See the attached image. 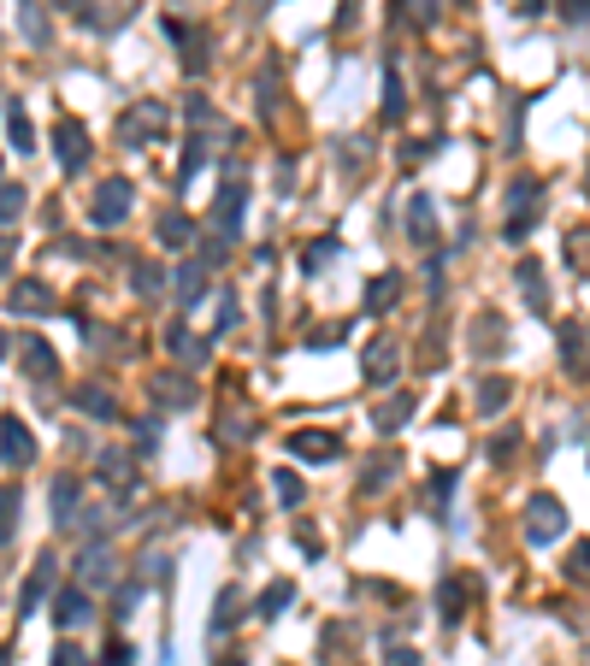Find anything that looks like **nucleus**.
Returning <instances> with one entry per match:
<instances>
[{"label":"nucleus","instance_id":"obj_1","mask_svg":"<svg viewBox=\"0 0 590 666\" xmlns=\"http://www.w3.org/2000/svg\"><path fill=\"white\" fill-rule=\"evenodd\" d=\"M166 130H171V107H166V100H131V107L119 112V142H124V148H136V154L154 148Z\"/></svg>","mask_w":590,"mask_h":666},{"label":"nucleus","instance_id":"obj_2","mask_svg":"<svg viewBox=\"0 0 590 666\" xmlns=\"http://www.w3.org/2000/svg\"><path fill=\"white\" fill-rule=\"evenodd\" d=\"M242 207H249V183H242V166H225L219 201H213V225H219V242L242 237Z\"/></svg>","mask_w":590,"mask_h":666},{"label":"nucleus","instance_id":"obj_3","mask_svg":"<svg viewBox=\"0 0 590 666\" xmlns=\"http://www.w3.org/2000/svg\"><path fill=\"white\" fill-rule=\"evenodd\" d=\"M538 213H543V183L538 178H514V190H508V225H502V237H508V242L531 237Z\"/></svg>","mask_w":590,"mask_h":666},{"label":"nucleus","instance_id":"obj_4","mask_svg":"<svg viewBox=\"0 0 590 666\" xmlns=\"http://www.w3.org/2000/svg\"><path fill=\"white\" fill-rule=\"evenodd\" d=\"M131 183H124V178H107V183H100V190H95V201H89V225L95 230H112V225H124V219H131Z\"/></svg>","mask_w":590,"mask_h":666},{"label":"nucleus","instance_id":"obj_5","mask_svg":"<svg viewBox=\"0 0 590 666\" xmlns=\"http://www.w3.org/2000/svg\"><path fill=\"white\" fill-rule=\"evenodd\" d=\"M561 531H567V508H561L555 496H538L526 508V543L531 548H550V543H561Z\"/></svg>","mask_w":590,"mask_h":666},{"label":"nucleus","instance_id":"obj_6","mask_svg":"<svg viewBox=\"0 0 590 666\" xmlns=\"http://www.w3.org/2000/svg\"><path fill=\"white\" fill-rule=\"evenodd\" d=\"M53 154H60L65 178H77V171L89 166V130H83L77 119H60L53 124Z\"/></svg>","mask_w":590,"mask_h":666},{"label":"nucleus","instance_id":"obj_7","mask_svg":"<svg viewBox=\"0 0 590 666\" xmlns=\"http://www.w3.org/2000/svg\"><path fill=\"white\" fill-rule=\"evenodd\" d=\"M361 372H366V384H390L401 372V337H372L361 354Z\"/></svg>","mask_w":590,"mask_h":666},{"label":"nucleus","instance_id":"obj_8","mask_svg":"<svg viewBox=\"0 0 590 666\" xmlns=\"http://www.w3.org/2000/svg\"><path fill=\"white\" fill-rule=\"evenodd\" d=\"M166 36L183 48V71L201 77V71H207V31H195V24H183V19H166Z\"/></svg>","mask_w":590,"mask_h":666},{"label":"nucleus","instance_id":"obj_9","mask_svg":"<svg viewBox=\"0 0 590 666\" xmlns=\"http://www.w3.org/2000/svg\"><path fill=\"white\" fill-rule=\"evenodd\" d=\"M290 455L308 460V467H325V460L342 455V437H330V431H290Z\"/></svg>","mask_w":590,"mask_h":666},{"label":"nucleus","instance_id":"obj_10","mask_svg":"<svg viewBox=\"0 0 590 666\" xmlns=\"http://www.w3.org/2000/svg\"><path fill=\"white\" fill-rule=\"evenodd\" d=\"M413 408H420V396H413V389H396V396H384L378 408H372V431H384V437H396V431L413 419Z\"/></svg>","mask_w":590,"mask_h":666},{"label":"nucleus","instance_id":"obj_11","mask_svg":"<svg viewBox=\"0 0 590 666\" xmlns=\"http://www.w3.org/2000/svg\"><path fill=\"white\" fill-rule=\"evenodd\" d=\"M0 443H7V472H24L36 460V437L31 425H24L19 413H7V425H0Z\"/></svg>","mask_w":590,"mask_h":666},{"label":"nucleus","instance_id":"obj_12","mask_svg":"<svg viewBox=\"0 0 590 666\" xmlns=\"http://www.w3.org/2000/svg\"><path fill=\"white\" fill-rule=\"evenodd\" d=\"M19 366H24V378H31V384H53V378H60V354H53L41 337H24Z\"/></svg>","mask_w":590,"mask_h":666},{"label":"nucleus","instance_id":"obj_13","mask_svg":"<svg viewBox=\"0 0 590 666\" xmlns=\"http://www.w3.org/2000/svg\"><path fill=\"white\" fill-rule=\"evenodd\" d=\"M201 295H207V259H183L178 278H171V301L190 313V307H201Z\"/></svg>","mask_w":590,"mask_h":666},{"label":"nucleus","instance_id":"obj_14","mask_svg":"<svg viewBox=\"0 0 590 666\" xmlns=\"http://www.w3.org/2000/svg\"><path fill=\"white\" fill-rule=\"evenodd\" d=\"M514 283H520V295H526V307L531 313H550V278H543V259H520L514 266Z\"/></svg>","mask_w":590,"mask_h":666},{"label":"nucleus","instance_id":"obj_15","mask_svg":"<svg viewBox=\"0 0 590 666\" xmlns=\"http://www.w3.org/2000/svg\"><path fill=\"white\" fill-rule=\"evenodd\" d=\"M148 396H154V408H166V413H183V408H195V384L183 378V372H160Z\"/></svg>","mask_w":590,"mask_h":666},{"label":"nucleus","instance_id":"obj_16","mask_svg":"<svg viewBox=\"0 0 590 666\" xmlns=\"http://www.w3.org/2000/svg\"><path fill=\"white\" fill-rule=\"evenodd\" d=\"M408 242L413 249H437V207H431V195H408Z\"/></svg>","mask_w":590,"mask_h":666},{"label":"nucleus","instance_id":"obj_17","mask_svg":"<svg viewBox=\"0 0 590 666\" xmlns=\"http://www.w3.org/2000/svg\"><path fill=\"white\" fill-rule=\"evenodd\" d=\"M467 596H472V578L467 572H449V578H443V584H437V614H443V626H460V614H467Z\"/></svg>","mask_w":590,"mask_h":666},{"label":"nucleus","instance_id":"obj_18","mask_svg":"<svg viewBox=\"0 0 590 666\" xmlns=\"http://www.w3.org/2000/svg\"><path fill=\"white\" fill-rule=\"evenodd\" d=\"M53 572H60V560H53V555H41V560H36V572L24 578V590H19V619H31L36 607H41V596L53 590Z\"/></svg>","mask_w":590,"mask_h":666},{"label":"nucleus","instance_id":"obj_19","mask_svg":"<svg viewBox=\"0 0 590 666\" xmlns=\"http://www.w3.org/2000/svg\"><path fill=\"white\" fill-rule=\"evenodd\" d=\"M502 349H508V318H502V313H479V318H472V354L491 360Z\"/></svg>","mask_w":590,"mask_h":666},{"label":"nucleus","instance_id":"obj_20","mask_svg":"<svg viewBox=\"0 0 590 666\" xmlns=\"http://www.w3.org/2000/svg\"><path fill=\"white\" fill-rule=\"evenodd\" d=\"M77 501H83V477H53V496H48V508H53V525L71 531L77 525Z\"/></svg>","mask_w":590,"mask_h":666},{"label":"nucleus","instance_id":"obj_21","mask_svg":"<svg viewBox=\"0 0 590 666\" xmlns=\"http://www.w3.org/2000/svg\"><path fill=\"white\" fill-rule=\"evenodd\" d=\"M7 307L24 313V318H48V313H60V301L48 295V283H12Z\"/></svg>","mask_w":590,"mask_h":666},{"label":"nucleus","instance_id":"obj_22","mask_svg":"<svg viewBox=\"0 0 590 666\" xmlns=\"http://www.w3.org/2000/svg\"><path fill=\"white\" fill-rule=\"evenodd\" d=\"M396 472H401V455H396V448H378V455L361 467V496H384Z\"/></svg>","mask_w":590,"mask_h":666},{"label":"nucleus","instance_id":"obj_23","mask_svg":"<svg viewBox=\"0 0 590 666\" xmlns=\"http://www.w3.org/2000/svg\"><path fill=\"white\" fill-rule=\"evenodd\" d=\"M53 626H65V631L89 626V590H83V584H65L60 596H53Z\"/></svg>","mask_w":590,"mask_h":666},{"label":"nucleus","instance_id":"obj_24","mask_svg":"<svg viewBox=\"0 0 590 666\" xmlns=\"http://www.w3.org/2000/svg\"><path fill=\"white\" fill-rule=\"evenodd\" d=\"M71 408L100 419V425H107V419H119V401H112L107 384H77V389H71Z\"/></svg>","mask_w":590,"mask_h":666},{"label":"nucleus","instance_id":"obj_25","mask_svg":"<svg viewBox=\"0 0 590 666\" xmlns=\"http://www.w3.org/2000/svg\"><path fill=\"white\" fill-rule=\"evenodd\" d=\"M112 572H119V567H112V548H107V543H89V548H83V560H77V584H83V590H100Z\"/></svg>","mask_w":590,"mask_h":666},{"label":"nucleus","instance_id":"obj_26","mask_svg":"<svg viewBox=\"0 0 590 666\" xmlns=\"http://www.w3.org/2000/svg\"><path fill=\"white\" fill-rule=\"evenodd\" d=\"M166 349L178 354L183 366H207V360H213V342H207V337H195V330H183V325H171V330H166Z\"/></svg>","mask_w":590,"mask_h":666},{"label":"nucleus","instance_id":"obj_27","mask_svg":"<svg viewBox=\"0 0 590 666\" xmlns=\"http://www.w3.org/2000/svg\"><path fill=\"white\" fill-rule=\"evenodd\" d=\"M100 484H107L112 496H131V489H136V460L107 448V455H100Z\"/></svg>","mask_w":590,"mask_h":666},{"label":"nucleus","instance_id":"obj_28","mask_svg":"<svg viewBox=\"0 0 590 666\" xmlns=\"http://www.w3.org/2000/svg\"><path fill=\"white\" fill-rule=\"evenodd\" d=\"M160 242H166L171 254H183V249H190V242H195V219H190V213H183V207L160 213Z\"/></svg>","mask_w":590,"mask_h":666},{"label":"nucleus","instance_id":"obj_29","mask_svg":"<svg viewBox=\"0 0 590 666\" xmlns=\"http://www.w3.org/2000/svg\"><path fill=\"white\" fill-rule=\"evenodd\" d=\"M401 112H408V89H401V71L396 60L384 65V100H378V119L384 124H401Z\"/></svg>","mask_w":590,"mask_h":666},{"label":"nucleus","instance_id":"obj_30","mask_svg":"<svg viewBox=\"0 0 590 666\" xmlns=\"http://www.w3.org/2000/svg\"><path fill=\"white\" fill-rule=\"evenodd\" d=\"M237 614H242V590H237V584H225V590H219V602H213L207 631H213V637H230V631H237Z\"/></svg>","mask_w":590,"mask_h":666},{"label":"nucleus","instance_id":"obj_31","mask_svg":"<svg viewBox=\"0 0 590 666\" xmlns=\"http://www.w3.org/2000/svg\"><path fill=\"white\" fill-rule=\"evenodd\" d=\"M7 142H12V154H31L36 148V130H31V119H24V100L19 95H7Z\"/></svg>","mask_w":590,"mask_h":666},{"label":"nucleus","instance_id":"obj_32","mask_svg":"<svg viewBox=\"0 0 590 666\" xmlns=\"http://www.w3.org/2000/svg\"><path fill=\"white\" fill-rule=\"evenodd\" d=\"M401 295V271H378V278L366 283V313H390Z\"/></svg>","mask_w":590,"mask_h":666},{"label":"nucleus","instance_id":"obj_33","mask_svg":"<svg viewBox=\"0 0 590 666\" xmlns=\"http://www.w3.org/2000/svg\"><path fill=\"white\" fill-rule=\"evenodd\" d=\"M83 537V548L89 543H107V531H112V508H89V513H77V525H71Z\"/></svg>","mask_w":590,"mask_h":666},{"label":"nucleus","instance_id":"obj_34","mask_svg":"<svg viewBox=\"0 0 590 666\" xmlns=\"http://www.w3.org/2000/svg\"><path fill=\"white\" fill-rule=\"evenodd\" d=\"M19 31H24V41H36V48H48V41H53L48 19H41V7H31V0H19Z\"/></svg>","mask_w":590,"mask_h":666},{"label":"nucleus","instance_id":"obj_35","mask_svg":"<svg viewBox=\"0 0 590 666\" xmlns=\"http://www.w3.org/2000/svg\"><path fill=\"white\" fill-rule=\"evenodd\" d=\"M561 366H567L573 378L585 372V330L579 325H561Z\"/></svg>","mask_w":590,"mask_h":666},{"label":"nucleus","instance_id":"obj_36","mask_svg":"<svg viewBox=\"0 0 590 666\" xmlns=\"http://www.w3.org/2000/svg\"><path fill=\"white\" fill-rule=\"evenodd\" d=\"M514 401V384L508 378H479V413H502Z\"/></svg>","mask_w":590,"mask_h":666},{"label":"nucleus","instance_id":"obj_37","mask_svg":"<svg viewBox=\"0 0 590 666\" xmlns=\"http://www.w3.org/2000/svg\"><path fill=\"white\" fill-rule=\"evenodd\" d=\"M408 19L413 31H431L437 24V0H396V24Z\"/></svg>","mask_w":590,"mask_h":666},{"label":"nucleus","instance_id":"obj_38","mask_svg":"<svg viewBox=\"0 0 590 666\" xmlns=\"http://www.w3.org/2000/svg\"><path fill=\"white\" fill-rule=\"evenodd\" d=\"M0 519H7V525H0V537H19V519H24V489L19 484H7V496H0Z\"/></svg>","mask_w":590,"mask_h":666},{"label":"nucleus","instance_id":"obj_39","mask_svg":"<svg viewBox=\"0 0 590 666\" xmlns=\"http://www.w3.org/2000/svg\"><path fill=\"white\" fill-rule=\"evenodd\" d=\"M131 283H136V295H160V289H166V271L154 266V259H136V266H131Z\"/></svg>","mask_w":590,"mask_h":666},{"label":"nucleus","instance_id":"obj_40","mask_svg":"<svg viewBox=\"0 0 590 666\" xmlns=\"http://www.w3.org/2000/svg\"><path fill=\"white\" fill-rule=\"evenodd\" d=\"M425 501H431V513H443V508H449V501H455V472H431Z\"/></svg>","mask_w":590,"mask_h":666},{"label":"nucleus","instance_id":"obj_41","mask_svg":"<svg viewBox=\"0 0 590 666\" xmlns=\"http://www.w3.org/2000/svg\"><path fill=\"white\" fill-rule=\"evenodd\" d=\"M337 249H342L337 237H320L308 254H301V271H320V266H330V259H337Z\"/></svg>","mask_w":590,"mask_h":666},{"label":"nucleus","instance_id":"obj_42","mask_svg":"<svg viewBox=\"0 0 590 666\" xmlns=\"http://www.w3.org/2000/svg\"><path fill=\"white\" fill-rule=\"evenodd\" d=\"M290 602H296V584H272L266 596H261V619H278Z\"/></svg>","mask_w":590,"mask_h":666},{"label":"nucleus","instance_id":"obj_43","mask_svg":"<svg viewBox=\"0 0 590 666\" xmlns=\"http://www.w3.org/2000/svg\"><path fill=\"white\" fill-rule=\"evenodd\" d=\"M272 489H278V501H284V508H296V501H301V477H296L290 467H278V472H272Z\"/></svg>","mask_w":590,"mask_h":666},{"label":"nucleus","instance_id":"obj_44","mask_svg":"<svg viewBox=\"0 0 590 666\" xmlns=\"http://www.w3.org/2000/svg\"><path fill=\"white\" fill-rule=\"evenodd\" d=\"M19 213H24V183H7V190H0V219H7V230L19 225Z\"/></svg>","mask_w":590,"mask_h":666},{"label":"nucleus","instance_id":"obj_45","mask_svg":"<svg viewBox=\"0 0 590 666\" xmlns=\"http://www.w3.org/2000/svg\"><path fill=\"white\" fill-rule=\"evenodd\" d=\"M567 259L579 271H590V230H573V237H567Z\"/></svg>","mask_w":590,"mask_h":666},{"label":"nucleus","instance_id":"obj_46","mask_svg":"<svg viewBox=\"0 0 590 666\" xmlns=\"http://www.w3.org/2000/svg\"><path fill=\"white\" fill-rule=\"evenodd\" d=\"M201 166H207V136H190V154H183V183H190Z\"/></svg>","mask_w":590,"mask_h":666},{"label":"nucleus","instance_id":"obj_47","mask_svg":"<svg viewBox=\"0 0 590 666\" xmlns=\"http://www.w3.org/2000/svg\"><path fill=\"white\" fill-rule=\"evenodd\" d=\"M567 578H573V584H590V543H579V548H573V560H567Z\"/></svg>","mask_w":590,"mask_h":666},{"label":"nucleus","instance_id":"obj_48","mask_svg":"<svg viewBox=\"0 0 590 666\" xmlns=\"http://www.w3.org/2000/svg\"><path fill=\"white\" fill-rule=\"evenodd\" d=\"M366 166V136H349L342 142V171H361Z\"/></svg>","mask_w":590,"mask_h":666},{"label":"nucleus","instance_id":"obj_49","mask_svg":"<svg viewBox=\"0 0 590 666\" xmlns=\"http://www.w3.org/2000/svg\"><path fill=\"white\" fill-rule=\"evenodd\" d=\"M100 666H136V649L112 637V643H107V655H100Z\"/></svg>","mask_w":590,"mask_h":666},{"label":"nucleus","instance_id":"obj_50","mask_svg":"<svg viewBox=\"0 0 590 666\" xmlns=\"http://www.w3.org/2000/svg\"><path fill=\"white\" fill-rule=\"evenodd\" d=\"M261 100H266V119L278 112V65H266V77H261Z\"/></svg>","mask_w":590,"mask_h":666},{"label":"nucleus","instance_id":"obj_51","mask_svg":"<svg viewBox=\"0 0 590 666\" xmlns=\"http://www.w3.org/2000/svg\"><path fill=\"white\" fill-rule=\"evenodd\" d=\"M514 448H520V431H502L491 437V460H514Z\"/></svg>","mask_w":590,"mask_h":666},{"label":"nucleus","instance_id":"obj_52","mask_svg":"<svg viewBox=\"0 0 590 666\" xmlns=\"http://www.w3.org/2000/svg\"><path fill=\"white\" fill-rule=\"evenodd\" d=\"M53 666H89V655H83L77 643H60V649H53Z\"/></svg>","mask_w":590,"mask_h":666},{"label":"nucleus","instance_id":"obj_53","mask_svg":"<svg viewBox=\"0 0 590 666\" xmlns=\"http://www.w3.org/2000/svg\"><path fill=\"white\" fill-rule=\"evenodd\" d=\"M561 19H567V24H590V0H561Z\"/></svg>","mask_w":590,"mask_h":666},{"label":"nucleus","instance_id":"obj_54","mask_svg":"<svg viewBox=\"0 0 590 666\" xmlns=\"http://www.w3.org/2000/svg\"><path fill=\"white\" fill-rule=\"evenodd\" d=\"M384 666H420V655H413L408 643H390V655H384Z\"/></svg>","mask_w":590,"mask_h":666},{"label":"nucleus","instance_id":"obj_55","mask_svg":"<svg viewBox=\"0 0 590 666\" xmlns=\"http://www.w3.org/2000/svg\"><path fill=\"white\" fill-rule=\"evenodd\" d=\"M154 443H160V425H154V419H142V425H136V448H142V455H148Z\"/></svg>","mask_w":590,"mask_h":666},{"label":"nucleus","instance_id":"obj_56","mask_svg":"<svg viewBox=\"0 0 590 666\" xmlns=\"http://www.w3.org/2000/svg\"><path fill=\"white\" fill-rule=\"evenodd\" d=\"M296 543H301V555H308V560H320V555H325V543H320V537H313V531H301V537H296Z\"/></svg>","mask_w":590,"mask_h":666},{"label":"nucleus","instance_id":"obj_57","mask_svg":"<svg viewBox=\"0 0 590 666\" xmlns=\"http://www.w3.org/2000/svg\"><path fill=\"white\" fill-rule=\"evenodd\" d=\"M543 7H555V0H520V12H526V19H538Z\"/></svg>","mask_w":590,"mask_h":666},{"label":"nucleus","instance_id":"obj_58","mask_svg":"<svg viewBox=\"0 0 590 666\" xmlns=\"http://www.w3.org/2000/svg\"><path fill=\"white\" fill-rule=\"evenodd\" d=\"M53 7H77V0H53Z\"/></svg>","mask_w":590,"mask_h":666},{"label":"nucleus","instance_id":"obj_59","mask_svg":"<svg viewBox=\"0 0 590 666\" xmlns=\"http://www.w3.org/2000/svg\"><path fill=\"white\" fill-rule=\"evenodd\" d=\"M225 666H249V661H225Z\"/></svg>","mask_w":590,"mask_h":666},{"label":"nucleus","instance_id":"obj_60","mask_svg":"<svg viewBox=\"0 0 590 666\" xmlns=\"http://www.w3.org/2000/svg\"><path fill=\"white\" fill-rule=\"evenodd\" d=\"M585 178H590V171H585Z\"/></svg>","mask_w":590,"mask_h":666}]
</instances>
